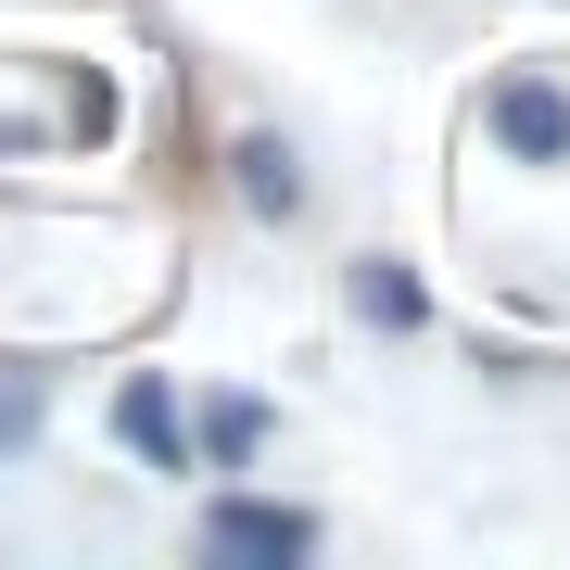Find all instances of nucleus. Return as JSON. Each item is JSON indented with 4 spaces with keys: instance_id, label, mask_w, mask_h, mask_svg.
<instances>
[{
    "instance_id": "f257e3e1",
    "label": "nucleus",
    "mask_w": 570,
    "mask_h": 570,
    "mask_svg": "<svg viewBox=\"0 0 570 570\" xmlns=\"http://www.w3.org/2000/svg\"><path fill=\"white\" fill-rule=\"evenodd\" d=\"M204 546H216V558H242V570H279V558H305V546H317V520H305V508H254V494H242V508H216V520H204Z\"/></svg>"
},
{
    "instance_id": "f03ea898",
    "label": "nucleus",
    "mask_w": 570,
    "mask_h": 570,
    "mask_svg": "<svg viewBox=\"0 0 570 570\" xmlns=\"http://www.w3.org/2000/svg\"><path fill=\"white\" fill-rule=\"evenodd\" d=\"M494 140L532 153V165H558V153H570V102H558L546 77H508V89H494Z\"/></svg>"
},
{
    "instance_id": "7ed1b4c3",
    "label": "nucleus",
    "mask_w": 570,
    "mask_h": 570,
    "mask_svg": "<svg viewBox=\"0 0 570 570\" xmlns=\"http://www.w3.org/2000/svg\"><path fill=\"white\" fill-rule=\"evenodd\" d=\"M115 431H127V444H140L153 469H178V456H190V431H178V393H165V381H127V393H115Z\"/></svg>"
},
{
    "instance_id": "20e7f679",
    "label": "nucleus",
    "mask_w": 570,
    "mask_h": 570,
    "mask_svg": "<svg viewBox=\"0 0 570 570\" xmlns=\"http://www.w3.org/2000/svg\"><path fill=\"white\" fill-rule=\"evenodd\" d=\"M242 204H254V216H292V204H305V178H292L279 140H242Z\"/></svg>"
},
{
    "instance_id": "39448f33",
    "label": "nucleus",
    "mask_w": 570,
    "mask_h": 570,
    "mask_svg": "<svg viewBox=\"0 0 570 570\" xmlns=\"http://www.w3.org/2000/svg\"><path fill=\"white\" fill-rule=\"evenodd\" d=\"M355 317H381V330H419V279H406V266H355Z\"/></svg>"
},
{
    "instance_id": "423d86ee",
    "label": "nucleus",
    "mask_w": 570,
    "mask_h": 570,
    "mask_svg": "<svg viewBox=\"0 0 570 570\" xmlns=\"http://www.w3.org/2000/svg\"><path fill=\"white\" fill-rule=\"evenodd\" d=\"M254 431H266L254 406H216V419H204V444H216V456H254Z\"/></svg>"
},
{
    "instance_id": "0eeeda50",
    "label": "nucleus",
    "mask_w": 570,
    "mask_h": 570,
    "mask_svg": "<svg viewBox=\"0 0 570 570\" xmlns=\"http://www.w3.org/2000/svg\"><path fill=\"white\" fill-rule=\"evenodd\" d=\"M26 431H39V393H26V381H0V444H26Z\"/></svg>"
}]
</instances>
